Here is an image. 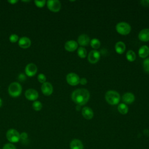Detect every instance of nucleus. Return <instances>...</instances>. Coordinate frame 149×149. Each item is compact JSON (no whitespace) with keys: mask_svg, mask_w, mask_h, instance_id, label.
<instances>
[{"mask_svg":"<svg viewBox=\"0 0 149 149\" xmlns=\"http://www.w3.org/2000/svg\"><path fill=\"white\" fill-rule=\"evenodd\" d=\"M73 101L79 106L86 104L90 98L89 91L84 88H79L73 91L71 95Z\"/></svg>","mask_w":149,"mask_h":149,"instance_id":"f257e3e1","label":"nucleus"},{"mask_svg":"<svg viewBox=\"0 0 149 149\" xmlns=\"http://www.w3.org/2000/svg\"><path fill=\"white\" fill-rule=\"evenodd\" d=\"M105 98L108 104L116 105L120 101V95L116 91L109 90L105 93Z\"/></svg>","mask_w":149,"mask_h":149,"instance_id":"f03ea898","label":"nucleus"},{"mask_svg":"<svg viewBox=\"0 0 149 149\" xmlns=\"http://www.w3.org/2000/svg\"><path fill=\"white\" fill-rule=\"evenodd\" d=\"M22 91V87L20 84L18 82L14 81L11 83L8 88V91L9 94L12 97H19Z\"/></svg>","mask_w":149,"mask_h":149,"instance_id":"7ed1b4c3","label":"nucleus"},{"mask_svg":"<svg viewBox=\"0 0 149 149\" xmlns=\"http://www.w3.org/2000/svg\"><path fill=\"white\" fill-rule=\"evenodd\" d=\"M116 30L117 32L121 35H127L129 34L131 31V26L126 22H121L116 24Z\"/></svg>","mask_w":149,"mask_h":149,"instance_id":"20e7f679","label":"nucleus"},{"mask_svg":"<svg viewBox=\"0 0 149 149\" xmlns=\"http://www.w3.org/2000/svg\"><path fill=\"white\" fill-rule=\"evenodd\" d=\"M8 140L11 143H17L20 140L19 133L14 129H9L6 134Z\"/></svg>","mask_w":149,"mask_h":149,"instance_id":"39448f33","label":"nucleus"},{"mask_svg":"<svg viewBox=\"0 0 149 149\" xmlns=\"http://www.w3.org/2000/svg\"><path fill=\"white\" fill-rule=\"evenodd\" d=\"M48 9L53 12H59L61 8V2L58 0H48L47 1Z\"/></svg>","mask_w":149,"mask_h":149,"instance_id":"423d86ee","label":"nucleus"},{"mask_svg":"<svg viewBox=\"0 0 149 149\" xmlns=\"http://www.w3.org/2000/svg\"><path fill=\"white\" fill-rule=\"evenodd\" d=\"M67 83L70 86H76L79 83L80 78L79 76L74 73H69L67 74L66 77Z\"/></svg>","mask_w":149,"mask_h":149,"instance_id":"0eeeda50","label":"nucleus"},{"mask_svg":"<svg viewBox=\"0 0 149 149\" xmlns=\"http://www.w3.org/2000/svg\"><path fill=\"white\" fill-rule=\"evenodd\" d=\"M37 72V67L33 63L27 64L25 67V73L29 77L34 76Z\"/></svg>","mask_w":149,"mask_h":149,"instance_id":"6e6552de","label":"nucleus"},{"mask_svg":"<svg viewBox=\"0 0 149 149\" xmlns=\"http://www.w3.org/2000/svg\"><path fill=\"white\" fill-rule=\"evenodd\" d=\"M26 99L30 101H35L38 97V93L37 90L33 88L27 89L24 93Z\"/></svg>","mask_w":149,"mask_h":149,"instance_id":"1a4fd4ad","label":"nucleus"},{"mask_svg":"<svg viewBox=\"0 0 149 149\" xmlns=\"http://www.w3.org/2000/svg\"><path fill=\"white\" fill-rule=\"evenodd\" d=\"M41 89L43 94L47 96L51 95L53 93V86L49 82L46 81L42 84Z\"/></svg>","mask_w":149,"mask_h":149,"instance_id":"9d476101","label":"nucleus"},{"mask_svg":"<svg viewBox=\"0 0 149 149\" xmlns=\"http://www.w3.org/2000/svg\"><path fill=\"white\" fill-rule=\"evenodd\" d=\"M100 58V54L97 50H92L91 51L88 55V60L91 63H97Z\"/></svg>","mask_w":149,"mask_h":149,"instance_id":"9b49d317","label":"nucleus"},{"mask_svg":"<svg viewBox=\"0 0 149 149\" xmlns=\"http://www.w3.org/2000/svg\"><path fill=\"white\" fill-rule=\"evenodd\" d=\"M31 40L27 37H22L19 39L18 44L19 46L22 48H28L31 45Z\"/></svg>","mask_w":149,"mask_h":149,"instance_id":"f8f14e48","label":"nucleus"},{"mask_svg":"<svg viewBox=\"0 0 149 149\" xmlns=\"http://www.w3.org/2000/svg\"><path fill=\"white\" fill-rule=\"evenodd\" d=\"M78 47V44L74 40H69L66 42L65 44V49L69 52L75 51Z\"/></svg>","mask_w":149,"mask_h":149,"instance_id":"ddd939ff","label":"nucleus"},{"mask_svg":"<svg viewBox=\"0 0 149 149\" xmlns=\"http://www.w3.org/2000/svg\"><path fill=\"white\" fill-rule=\"evenodd\" d=\"M81 113H82L83 116L85 119H88V120L91 119L94 116V113H93V110L88 107H83L81 110Z\"/></svg>","mask_w":149,"mask_h":149,"instance_id":"4468645a","label":"nucleus"},{"mask_svg":"<svg viewBox=\"0 0 149 149\" xmlns=\"http://www.w3.org/2000/svg\"><path fill=\"white\" fill-rule=\"evenodd\" d=\"M77 42L81 46H86L90 42V39L88 36L83 34L79 36Z\"/></svg>","mask_w":149,"mask_h":149,"instance_id":"2eb2a0df","label":"nucleus"},{"mask_svg":"<svg viewBox=\"0 0 149 149\" xmlns=\"http://www.w3.org/2000/svg\"><path fill=\"white\" fill-rule=\"evenodd\" d=\"M139 38L140 41L146 42L149 41V29H144L139 33Z\"/></svg>","mask_w":149,"mask_h":149,"instance_id":"dca6fc26","label":"nucleus"},{"mask_svg":"<svg viewBox=\"0 0 149 149\" xmlns=\"http://www.w3.org/2000/svg\"><path fill=\"white\" fill-rule=\"evenodd\" d=\"M134 100H135V97L134 94L130 92L125 93L122 96V100L126 104H130L134 102Z\"/></svg>","mask_w":149,"mask_h":149,"instance_id":"f3484780","label":"nucleus"},{"mask_svg":"<svg viewBox=\"0 0 149 149\" xmlns=\"http://www.w3.org/2000/svg\"><path fill=\"white\" fill-rule=\"evenodd\" d=\"M84 146L81 140L79 139H73L70 141V149H83Z\"/></svg>","mask_w":149,"mask_h":149,"instance_id":"a211bd4d","label":"nucleus"},{"mask_svg":"<svg viewBox=\"0 0 149 149\" xmlns=\"http://www.w3.org/2000/svg\"><path fill=\"white\" fill-rule=\"evenodd\" d=\"M115 49L116 52L119 54H123L126 49V45L122 41H118L115 44Z\"/></svg>","mask_w":149,"mask_h":149,"instance_id":"6ab92c4d","label":"nucleus"},{"mask_svg":"<svg viewBox=\"0 0 149 149\" xmlns=\"http://www.w3.org/2000/svg\"><path fill=\"white\" fill-rule=\"evenodd\" d=\"M149 55V48L147 45L141 46L139 49V55L140 58H146Z\"/></svg>","mask_w":149,"mask_h":149,"instance_id":"aec40b11","label":"nucleus"},{"mask_svg":"<svg viewBox=\"0 0 149 149\" xmlns=\"http://www.w3.org/2000/svg\"><path fill=\"white\" fill-rule=\"evenodd\" d=\"M118 110L120 113L125 115L128 112L129 109H128L127 106L125 104L121 103V104H119V105L118 107Z\"/></svg>","mask_w":149,"mask_h":149,"instance_id":"412c9836","label":"nucleus"},{"mask_svg":"<svg viewBox=\"0 0 149 149\" xmlns=\"http://www.w3.org/2000/svg\"><path fill=\"white\" fill-rule=\"evenodd\" d=\"M126 56L127 60L129 62H133L136 58V55L132 50H129L126 53Z\"/></svg>","mask_w":149,"mask_h":149,"instance_id":"4be33fe9","label":"nucleus"},{"mask_svg":"<svg viewBox=\"0 0 149 149\" xmlns=\"http://www.w3.org/2000/svg\"><path fill=\"white\" fill-rule=\"evenodd\" d=\"M91 46L94 49H98L101 45V42L100 40L97 38H93L90 41Z\"/></svg>","mask_w":149,"mask_h":149,"instance_id":"5701e85b","label":"nucleus"},{"mask_svg":"<svg viewBox=\"0 0 149 149\" xmlns=\"http://www.w3.org/2000/svg\"><path fill=\"white\" fill-rule=\"evenodd\" d=\"M77 55L81 58H84L87 55L86 49L82 47H80L77 49Z\"/></svg>","mask_w":149,"mask_h":149,"instance_id":"b1692460","label":"nucleus"},{"mask_svg":"<svg viewBox=\"0 0 149 149\" xmlns=\"http://www.w3.org/2000/svg\"><path fill=\"white\" fill-rule=\"evenodd\" d=\"M32 107L36 111H40L42 108V105L41 102L39 101H35L33 104H32Z\"/></svg>","mask_w":149,"mask_h":149,"instance_id":"393cba45","label":"nucleus"},{"mask_svg":"<svg viewBox=\"0 0 149 149\" xmlns=\"http://www.w3.org/2000/svg\"><path fill=\"white\" fill-rule=\"evenodd\" d=\"M143 69H144V71L146 73H149V58L146 59L143 61Z\"/></svg>","mask_w":149,"mask_h":149,"instance_id":"a878e982","label":"nucleus"},{"mask_svg":"<svg viewBox=\"0 0 149 149\" xmlns=\"http://www.w3.org/2000/svg\"><path fill=\"white\" fill-rule=\"evenodd\" d=\"M46 79H47L46 76H45V74H43V73H40V74L38 75V76H37V80H38V81L40 83H42V84H43L44 83L46 82Z\"/></svg>","mask_w":149,"mask_h":149,"instance_id":"bb28decb","label":"nucleus"},{"mask_svg":"<svg viewBox=\"0 0 149 149\" xmlns=\"http://www.w3.org/2000/svg\"><path fill=\"white\" fill-rule=\"evenodd\" d=\"M34 3H35V5L37 7H38V8H42V7L44 6L45 3H47V1H45V0H41V1L36 0V1H34Z\"/></svg>","mask_w":149,"mask_h":149,"instance_id":"cd10ccee","label":"nucleus"},{"mask_svg":"<svg viewBox=\"0 0 149 149\" xmlns=\"http://www.w3.org/2000/svg\"><path fill=\"white\" fill-rule=\"evenodd\" d=\"M9 41L13 43V42H17L18 40H19V36L17 35V34H11L10 36H9Z\"/></svg>","mask_w":149,"mask_h":149,"instance_id":"c85d7f7f","label":"nucleus"},{"mask_svg":"<svg viewBox=\"0 0 149 149\" xmlns=\"http://www.w3.org/2000/svg\"><path fill=\"white\" fill-rule=\"evenodd\" d=\"M27 137H28V134L26 132H23L21 134H20V140H21L23 143L27 141Z\"/></svg>","mask_w":149,"mask_h":149,"instance_id":"c756f323","label":"nucleus"},{"mask_svg":"<svg viewBox=\"0 0 149 149\" xmlns=\"http://www.w3.org/2000/svg\"><path fill=\"white\" fill-rule=\"evenodd\" d=\"M3 149H16L15 146L11 143H7L4 145Z\"/></svg>","mask_w":149,"mask_h":149,"instance_id":"7c9ffc66","label":"nucleus"},{"mask_svg":"<svg viewBox=\"0 0 149 149\" xmlns=\"http://www.w3.org/2000/svg\"><path fill=\"white\" fill-rule=\"evenodd\" d=\"M18 79L20 81H24L26 79V77L24 74L23 73H20L18 76Z\"/></svg>","mask_w":149,"mask_h":149,"instance_id":"2f4dec72","label":"nucleus"},{"mask_svg":"<svg viewBox=\"0 0 149 149\" xmlns=\"http://www.w3.org/2000/svg\"><path fill=\"white\" fill-rule=\"evenodd\" d=\"M141 5L144 6H149V0H143L140 1Z\"/></svg>","mask_w":149,"mask_h":149,"instance_id":"473e14b6","label":"nucleus"},{"mask_svg":"<svg viewBox=\"0 0 149 149\" xmlns=\"http://www.w3.org/2000/svg\"><path fill=\"white\" fill-rule=\"evenodd\" d=\"M79 83H80L81 84H82V85H85V84H87V79H86V78L83 77V78H81V79H80Z\"/></svg>","mask_w":149,"mask_h":149,"instance_id":"72a5a7b5","label":"nucleus"},{"mask_svg":"<svg viewBox=\"0 0 149 149\" xmlns=\"http://www.w3.org/2000/svg\"><path fill=\"white\" fill-rule=\"evenodd\" d=\"M8 2L11 4H15L17 2V0H9V1H8Z\"/></svg>","mask_w":149,"mask_h":149,"instance_id":"f704fd0d","label":"nucleus"},{"mask_svg":"<svg viewBox=\"0 0 149 149\" xmlns=\"http://www.w3.org/2000/svg\"><path fill=\"white\" fill-rule=\"evenodd\" d=\"M2 105V99L0 98V107Z\"/></svg>","mask_w":149,"mask_h":149,"instance_id":"c9c22d12","label":"nucleus"},{"mask_svg":"<svg viewBox=\"0 0 149 149\" xmlns=\"http://www.w3.org/2000/svg\"><path fill=\"white\" fill-rule=\"evenodd\" d=\"M0 149H1V148H0Z\"/></svg>","mask_w":149,"mask_h":149,"instance_id":"e433bc0d","label":"nucleus"}]
</instances>
